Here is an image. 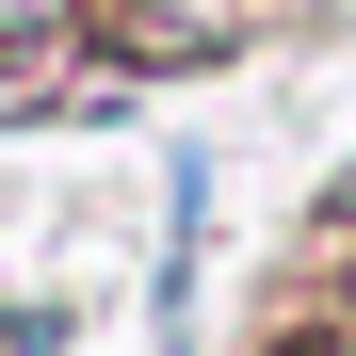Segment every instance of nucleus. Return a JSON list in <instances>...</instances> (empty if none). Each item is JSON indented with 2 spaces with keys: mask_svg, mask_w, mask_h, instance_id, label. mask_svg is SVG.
I'll return each mask as SVG.
<instances>
[{
  "mask_svg": "<svg viewBox=\"0 0 356 356\" xmlns=\"http://www.w3.org/2000/svg\"><path fill=\"white\" fill-rule=\"evenodd\" d=\"M340 227H356V162H340Z\"/></svg>",
  "mask_w": 356,
  "mask_h": 356,
  "instance_id": "4",
  "label": "nucleus"
},
{
  "mask_svg": "<svg viewBox=\"0 0 356 356\" xmlns=\"http://www.w3.org/2000/svg\"><path fill=\"white\" fill-rule=\"evenodd\" d=\"M291 356H356V340H291Z\"/></svg>",
  "mask_w": 356,
  "mask_h": 356,
  "instance_id": "3",
  "label": "nucleus"
},
{
  "mask_svg": "<svg viewBox=\"0 0 356 356\" xmlns=\"http://www.w3.org/2000/svg\"><path fill=\"white\" fill-rule=\"evenodd\" d=\"M49 340H65V308H17L0 324V356H49Z\"/></svg>",
  "mask_w": 356,
  "mask_h": 356,
  "instance_id": "2",
  "label": "nucleus"
},
{
  "mask_svg": "<svg viewBox=\"0 0 356 356\" xmlns=\"http://www.w3.org/2000/svg\"><path fill=\"white\" fill-rule=\"evenodd\" d=\"M97 0H0V65H81Z\"/></svg>",
  "mask_w": 356,
  "mask_h": 356,
  "instance_id": "1",
  "label": "nucleus"
}]
</instances>
